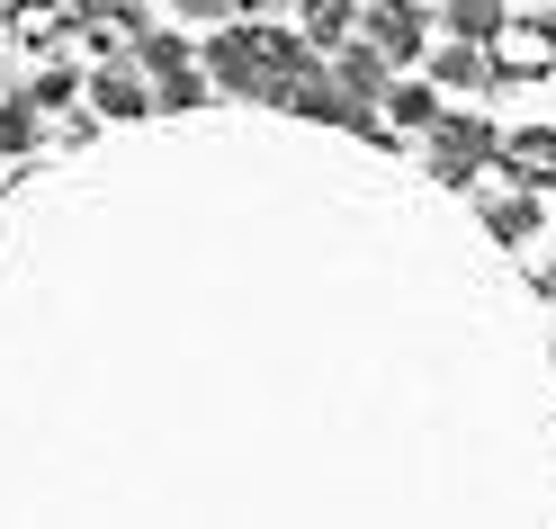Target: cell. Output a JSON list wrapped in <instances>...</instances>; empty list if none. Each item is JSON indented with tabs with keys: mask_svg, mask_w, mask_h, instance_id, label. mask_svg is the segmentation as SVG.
Instances as JSON below:
<instances>
[{
	"mask_svg": "<svg viewBox=\"0 0 556 529\" xmlns=\"http://www.w3.org/2000/svg\"><path fill=\"white\" fill-rule=\"evenodd\" d=\"M216 90H233V99H288V81H305L315 73V54L296 46V27H269V18H225L216 37H206V63H198Z\"/></svg>",
	"mask_w": 556,
	"mask_h": 529,
	"instance_id": "cell-1",
	"label": "cell"
},
{
	"mask_svg": "<svg viewBox=\"0 0 556 529\" xmlns=\"http://www.w3.org/2000/svg\"><path fill=\"white\" fill-rule=\"evenodd\" d=\"M440 27H448V46H503V27H511V0H440Z\"/></svg>",
	"mask_w": 556,
	"mask_h": 529,
	"instance_id": "cell-7",
	"label": "cell"
},
{
	"mask_svg": "<svg viewBox=\"0 0 556 529\" xmlns=\"http://www.w3.org/2000/svg\"><path fill=\"white\" fill-rule=\"evenodd\" d=\"M377 117H387L395 135H431V126H440V90H431V81H387Z\"/></svg>",
	"mask_w": 556,
	"mask_h": 529,
	"instance_id": "cell-8",
	"label": "cell"
},
{
	"mask_svg": "<svg viewBox=\"0 0 556 529\" xmlns=\"http://www.w3.org/2000/svg\"><path fill=\"white\" fill-rule=\"evenodd\" d=\"M359 46L387 63V73H395V63H422L431 54V10H422V0H368V10H359Z\"/></svg>",
	"mask_w": 556,
	"mask_h": 529,
	"instance_id": "cell-3",
	"label": "cell"
},
{
	"mask_svg": "<svg viewBox=\"0 0 556 529\" xmlns=\"http://www.w3.org/2000/svg\"><path fill=\"white\" fill-rule=\"evenodd\" d=\"M539 297H556V261H539Z\"/></svg>",
	"mask_w": 556,
	"mask_h": 529,
	"instance_id": "cell-16",
	"label": "cell"
},
{
	"mask_svg": "<svg viewBox=\"0 0 556 529\" xmlns=\"http://www.w3.org/2000/svg\"><path fill=\"white\" fill-rule=\"evenodd\" d=\"M332 81L351 90L359 109H377V99H387V63H377L368 46H341V54H332Z\"/></svg>",
	"mask_w": 556,
	"mask_h": 529,
	"instance_id": "cell-12",
	"label": "cell"
},
{
	"mask_svg": "<svg viewBox=\"0 0 556 529\" xmlns=\"http://www.w3.org/2000/svg\"><path fill=\"white\" fill-rule=\"evenodd\" d=\"M494 171H511V189H520V198L556 189V126H511L503 144H494Z\"/></svg>",
	"mask_w": 556,
	"mask_h": 529,
	"instance_id": "cell-4",
	"label": "cell"
},
{
	"mask_svg": "<svg viewBox=\"0 0 556 529\" xmlns=\"http://www.w3.org/2000/svg\"><path fill=\"white\" fill-rule=\"evenodd\" d=\"M216 99V81L198 73V63H170V73H153V109L162 117H189V109H206Z\"/></svg>",
	"mask_w": 556,
	"mask_h": 529,
	"instance_id": "cell-11",
	"label": "cell"
},
{
	"mask_svg": "<svg viewBox=\"0 0 556 529\" xmlns=\"http://www.w3.org/2000/svg\"><path fill=\"white\" fill-rule=\"evenodd\" d=\"M73 99H81V63H46V73L37 81H27V109H73Z\"/></svg>",
	"mask_w": 556,
	"mask_h": 529,
	"instance_id": "cell-15",
	"label": "cell"
},
{
	"mask_svg": "<svg viewBox=\"0 0 556 529\" xmlns=\"http://www.w3.org/2000/svg\"><path fill=\"white\" fill-rule=\"evenodd\" d=\"M484 81H503L494 73V54H476V46H431V90H484Z\"/></svg>",
	"mask_w": 556,
	"mask_h": 529,
	"instance_id": "cell-10",
	"label": "cell"
},
{
	"mask_svg": "<svg viewBox=\"0 0 556 529\" xmlns=\"http://www.w3.org/2000/svg\"><path fill=\"white\" fill-rule=\"evenodd\" d=\"M296 46L305 54H341V46H359V10H351V0H305V10H296Z\"/></svg>",
	"mask_w": 556,
	"mask_h": 529,
	"instance_id": "cell-5",
	"label": "cell"
},
{
	"mask_svg": "<svg viewBox=\"0 0 556 529\" xmlns=\"http://www.w3.org/2000/svg\"><path fill=\"white\" fill-rule=\"evenodd\" d=\"M547 63H556V27H547V18H511L494 73H547Z\"/></svg>",
	"mask_w": 556,
	"mask_h": 529,
	"instance_id": "cell-9",
	"label": "cell"
},
{
	"mask_svg": "<svg viewBox=\"0 0 556 529\" xmlns=\"http://www.w3.org/2000/svg\"><path fill=\"white\" fill-rule=\"evenodd\" d=\"M46 144V117L27 109V90H10L0 99V153H37Z\"/></svg>",
	"mask_w": 556,
	"mask_h": 529,
	"instance_id": "cell-14",
	"label": "cell"
},
{
	"mask_svg": "<svg viewBox=\"0 0 556 529\" xmlns=\"http://www.w3.org/2000/svg\"><path fill=\"white\" fill-rule=\"evenodd\" d=\"M90 99H99V117H153V81L135 73V63L117 54V63H99V73L81 81Z\"/></svg>",
	"mask_w": 556,
	"mask_h": 529,
	"instance_id": "cell-6",
	"label": "cell"
},
{
	"mask_svg": "<svg viewBox=\"0 0 556 529\" xmlns=\"http://www.w3.org/2000/svg\"><path fill=\"white\" fill-rule=\"evenodd\" d=\"M484 234H494V242H539V198H494V206H484Z\"/></svg>",
	"mask_w": 556,
	"mask_h": 529,
	"instance_id": "cell-13",
	"label": "cell"
},
{
	"mask_svg": "<svg viewBox=\"0 0 556 529\" xmlns=\"http://www.w3.org/2000/svg\"><path fill=\"white\" fill-rule=\"evenodd\" d=\"M494 144H503V135L484 126V117H467V109H440V126L422 135V162H431V180L467 189L476 171H494Z\"/></svg>",
	"mask_w": 556,
	"mask_h": 529,
	"instance_id": "cell-2",
	"label": "cell"
}]
</instances>
